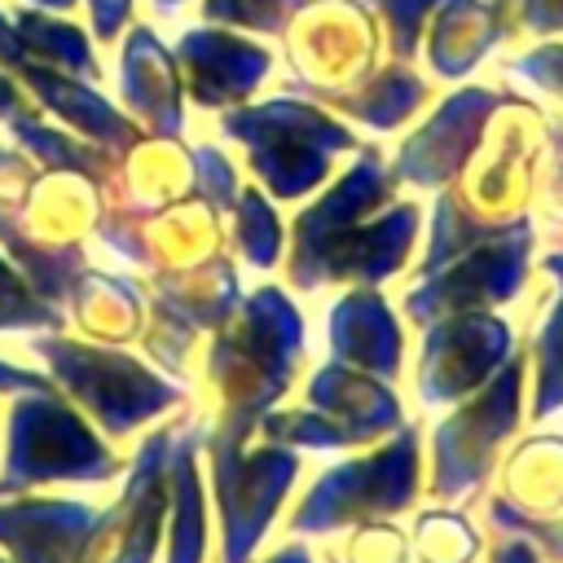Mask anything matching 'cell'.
I'll list each match as a JSON object with an SVG mask.
<instances>
[{
  "label": "cell",
  "instance_id": "cell-18",
  "mask_svg": "<svg viewBox=\"0 0 563 563\" xmlns=\"http://www.w3.org/2000/svg\"><path fill=\"white\" fill-rule=\"evenodd\" d=\"M325 343L334 361L378 374L387 383H396L405 369V330L378 286H352L330 303Z\"/></svg>",
  "mask_w": 563,
  "mask_h": 563
},
{
  "label": "cell",
  "instance_id": "cell-1",
  "mask_svg": "<svg viewBox=\"0 0 563 563\" xmlns=\"http://www.w3.org/2000/svg\"><path fill=\"white\" fill-rule=\"evenodd\" d=\"M545 110L506 88V101L488 119L466 167L435 194L427 246L418 273H431L462 255L466 246L532 224V202L545 163Z\"/></svg>",
  "mask_w": 563,
  "mask_h": 563
},
{
  "label": "cell",
  "instance_id": "cell-34",
  "mask_svg": "<svg viewBox=\"0 0 563 563\" xmlns=\"http://www.w3.org/2000/svg\"><path fill=\"white\" fill-rule=\"evenodd\" d=\"M488 523H493V532H519V537H528L545 563H563V515L528 519V515L510 510L501 497H488Z\"/></svg>",
  "mask_w": 563,
  "mask_h": 563
},
{
  "label": "cell",
  "instance_id": "cell-8",
  "mask_svg": "<svg viewBox=\"0 0 563 563\" xmlns=\"http://www.w3.org/2000/svg\"><path fill=\"white\" fill-rule=\"evenodd\" d=\"M405 427V405L396 387L378 374L352 369L343 361H325L308 378V396L299 409H268L260 431L273 444L290 449H361L378 444Z\"/></svg>",
  "mask_w": 563,
  "mask_h": 563
},
{
  "label": "cell",
  "instance_id": "cell-30",
  "mask_svg": "<svg viewBox=\"0 0 563 563\" xmlns=\"http://www.w3.org/2000/svg\"><path fill=\"white\" fill-rule=\"evenodd\" d=\"M66 317L35 295L26 273H18L9 260H0V330H62Z\"/></svg>",
  "mask_w": 563,
  "mask_h": 563
},
{
  "label": "cell",
  "instance_id": "cell-43",
  "mask_svg": "<svg viewBox=\"0 0 563 563\" xmlns=\"http://www.w3.org/2000/svg\"><path fill=\"white\" fill-rule=\"evenodd\" d=\"M545 150L554 158H563V106H550L545 110Z\"/></svg>",
  "mask_w": 563,
  "mask_h": 563
},
{
  "label": "cell",
  "instance_id": "cell-26",
  "mask_svg": "<svg viewBox=\"0 0 563 563\" xmlns=\"http://www.w3.org/2000/svg\"><path fill=\"white\" fill-rule=\"evenodd\" d=\"M66 299L75 303L79 330L97 334L101 343H123V339L141 334V295L119 277L84 268Z\"/></svg>",
  "mask_w": 563,
  "mask_h": 563
},
{
  "label": "cell",
  "instance_id": "cell-44",
  "mask_svg": "<svg viewBox=\"0 0 563 563\" xmlns=\"http://www.w3.org/2000/svg\"><path fill=\"white\" fill-rule=\"evenodd\" d=\"M264 563H312V550H308V545H299V541H286V545H277Z\"/></svg>",
  "mask_w": 563,
  "mask_h": 563
},
{
  "label": "cell",
  "instance_id": "cell-25",
  "mask_svg": "<svg viewBox=\"0 0 563 563\" xmlns=\"http://www.w3.org/2000/svg\"><path fill=\"white\" fill-rule=\"evenodd\" d=\"M427 97H431L427 79H422L409 62H396V57H391V62L378 66L369 79H361L356 88L330 97L325 106L352 114L356 123H365V128H374V132H391V128L409 123V119L427 106Z\"/></svg>",
  "mask_w": 563,
  "mask_h": 563
},
{
  "label": "cell",
  "instance_id": "cell-2",
  "mask_svg": "<svg viewBox=\"0 0 563 563\" xmlns=\"http://www.w3.org/2000/svg\"><path fill=\"white\" fill-rule=\"evenodd\" d=\"M299 352H303V317L295 299L282 286H260L242 295L238 325L220 330L207 352V383L220 396V413L211 431L246 444L260 418L286 396Z\"/></svg>",
  "mask_w": 563,
  "mask_h": 563
},
{
  "label": "cell",
  "instance_id": "cell-46",
  "mask_svg": "<svg viewBox=\"0 0 563 563\" xmlns=\"http://www.w3.org/2000/svg\"><path fill=\"white\" fill-rule=\"evenodd\" d=\"M31 4H44V9H70L75 0H31Z\"/></svg>",
  "mask_w": 563,
  "mask_h": 563
},
{
  "label": "cell",
  "instance_id": "cell-32",
  "mask_svg": "<svg viewBox=\"0 0 563 563\" xmlns=\"http://www.w3.org/2000/svg\"><path fill=\"white\" fill-rule=\"evenodd\" d=\"M501 75L528 84L550 106H563V40H537L532 48L501 57Z\"/></svg>",
  "mask_w": 563,
  "mask_h": 563
},
{
  "label": "cell",
  "instance_id": "cell-14",
  "mask_svg": "<svg viewBox=\"0 0 563 563\" xmlns=\"http://www.w3.org/2000/svg\"><path fill=\"white\" fill-rule=\"evenodd\" d=\"M391 194H396L391 163H387L374 145H365L361 158H356L325 194H317L312 207L299 211V220H295V246H290V264H286L290 286H295V290H312V273H317L321 255H325L352 224H361L365 216L383 211V207L391 202Z\"/></svg>",
  "mask_w": 563,
  "mask_h": 563
},
{
  "label": "cell",
  "instance_id": "cell-13",
  "mask_svg": "<svg viewBox=\"0 0 563 563\" xmlns=\"http://www.w3.org/2000/svg\"><path fill=\"white\" fill-rule=\"evenodd\" d=\"M506 101V88L493 84H462L453 88L396 150L391 158V176L396 185L409 189H444L466 158L475 154L488 119L497 114V106Z\"/></svg>",
  "mask_w": 563,
  "mask_h": 563
},
{
  "label": "cell",
  "instance_id": "cell-16",
  "mask_svg": "<svg viewBox=\"0 0 563 563\" xmlns=\"http://www.w3.org/2000/svg\"><path fill=\"white\" fill-rule=\"evenodd\" d=\"M176 66H180L185 92L198 106L224 110L233 101H246L264 84L273 53L246 35H233L216 22H207L176 40Z\"/></svg>",
  "mask_w": 563,
  "mask_h": 563
},
{
  "label": "cell",
  "instance_id": "cell-9",
  "mask_svg": "<svg viewBox=\"0 0 563 563\" xmlns=\"http://www.w3.org/2000/svg\"><path fill=\"white\" fill-rule=\"evenodd\" d=\"M532 251H537L532 224L466 246L449 264L413 277V286L405 290V317L413 325H431L453 312H488V308L497 312L515 303L532 277Z\"/></svg>",
  "mask_w": 563,
  "mask_h": 563
},
{
  "label": "cell",
  "instance_id": "cell-10",
  "mask_svg": "<svg viewBox=\"0 0 563 563\" xmlns=\"http://www.w3.org/2000/svg\"><path fill=\"white\" fill-rule=\"evenodd\" d=\"M202 449L211 453V493H216L220 532H224L220 554L224 563H251L260 537L277 519L282 497L299 475V453L290 444L246 449L216 431L202 435Z\"/></svg>",
  "mask_w": 563,
  "mask_h": 563
},
{
  "label": "cell",
  "instance_id": "cell-5",
  "mask_svg": "<svg viewBox=\"0 0 563 563\" xmlns=\"http://www.w3.org/2000/svg\"><path fill=\"white\" fill-rule=\"evenodd\" d=\"M31 352L48 365V378L70 391L84 418H92L114 440L132 435L172 405H185V387H176L158 369L141 365V356L114 343H84L57 330V334H35Z\"/></svg>",
  "mask_w": 563,
  "mask_h": 563
},
{
  "label": "cell",
  "instance_id": "cell-45",
  "mask_svg": "<svg viewBox=\"0 0 563 563\" xmlns=\"http://www.w3.org/2000/svg\"><path fill=\"white\" fill-rule=\"evenodd\" d=\"M150 4H154V13H158V18H172V13H176L185 0H150Z\"/></svg>",
  "mask_w": 563,
  "mask_h": 563
},
{
  "label": "cell",
  "instance_id": "cell-21",
  "mask_svg": "<svg viewBox=\"0 0 563 563\" xmlns=\"http://www.w3.org/2000/svg\"><path fill=\"white\" fill-rule=\"evenodd\" d=\"M528 519L563 515V431H537L506 449L497 466V493Z\"/></svg>",
  "mask_w": 563,
  "mask_h": 563
},
{
  "label": "cell",
  "instance_id": "cell-41",
  "mask_svg": "<svg viewBox=\"0 0 563 563\" xmlns=\"http://www.w3.org/2000/svg\"><path fill=\"white\" fill-rule=\"evenodd\" d=\"M35 387H53V378L35 374V369H22V365L0 356V391H35Z\"/></svg>",
  "mask_w": 563,
  "mask_h": 563
},
{
  "label": "cell",
  "instance_id": "cell-37",
  "mask_svg": "<svg viewBox=\"0 0 563 563\" xmlns=\"http://www.w3.org/2000/svg\"><path fill=\"white\" fill-rule=\"evenodd\" d=\"M515 35L563 40V0H515Z\"/></svg>",
  "mask_w": 563,
  "mask_h": 563
},
{
  "label": "cell",
  "instance_id": "cell-17",
  "mask_svg": "<svg viewBox=\"0 0 563 563\" xmlns=\"http://www.w3.org/2000/svg\"><path fill=\"white\" fill-rule=\"evenodd\" d=\"M101 506L79 497H22L0 501V545L9 563H75L92 537Z\"/></svg>",
  "mask_w": 563,
  "mask_h": 563
},
{
  "label": "cell",
  "instance_id": "cell-27",
  "mask_svg": "<svg viewBox=\"0 0 563 563\" xmlns=\"http://www.w3.org/2000/svg\"><path fill=\"white\" fill-rule=\"evenodd\" d=\"M13 26H18L22 48L35 53L44 66L66 70V75H84V79H97L101 75L88 35L75 22L48 18V13H35V9H22V13H13Z\"/></svg>",
  "mask_w": 563,
  "mask_h": 563
},
{
  "label": "cell",
  "instance_id": "cell-3",
  "mask_svg": "<svg viewBox=\"0 0 563 563\" xmlns=\"http://www.w3.org/2000/svg\"><path fill=\"white\" fill-rule=\"evenodd\" d=\"M220 132L229 141H242L251 172L282 202L312 194L317 185H325L339 154L361 150L347 123H339L330 110L303 97H273L260 106L229 110Z\"/></svg>",
  "mask_w": 563,
  "mask_h": 563
},
{
  "label": "cell",
  "instance_id": "cell-7",
  "mask_svg": "<svg viewBox=\"0 0 563 563\" xmlns=\"http://www.w3.org/2000/svg\"><path fill=\"white\" fill-rule=\"evenodd\" d=\"M119 475L114 449L92 431V422L70 409L53 387L18 391L4 413V457H0V497L26 493L35 484H110Z\"/></svg>",
  "mask_w": 563,
  "mask_h": 563
},
{
  "label": "cell",
  "instance_id": "cell-35",
  "mask_svg": "<svg viewBox=\"0 0 563 563\" xmlns=\"http://www.w3.org/2000/svg\"><path fill=\"white\" fill-rule=\"evenodd\" d=\"M189 158H194V189L202 194V202L211 211H229L238 202V194H242L233 163L216 145H198V150H189Z\"/></svg>",
  "mask_w": 563,
  "mask_h": 563
},
{
  "label": "cell",
  "instance_id": "cell-33",
  "mask_svg": "<svg viewBox=\"0 0 563 563\" xmlns=\"http://www.w3.org/2000/svg\"><path fill=\"white\" fill-rule=\"evenodd\" d=\"M303 4L308 0H202V18L216 26H246V31L282 35Z\"/></svg>",
  "mask_w": 563,
  "mask_h": 563
},
{
  "label": "cell",
  "instance_id": "cell-29",
  "mask_svg": "<svg viewBox=\"0 0 563 563\" xmlns=\"http://www.w3.org/2000/svg\"><path fill=\"white\" fill-rule=\"evenodd\" d=\"M233 211H238V251L246 255V264L273 268L282 255V220H277L273 202L260 189H242Z\"/></svg>",
  "mask_w": 563,
  "mask_h": 563
},
{
  "label": "cell",
  "instance_id": "cell-24",
  "mask_svg": "<svg viewBox=\"0 0 563 563\" xmlns=\"http://www.w3.org/2000/svg\"><path fill=\"white\" fill-rule=\"evenodd\" d=\"M541 268L554 277V290L528 339V418L545 422L563 413V246L541 255Z\"/></svg>",
  "mask_w": 563,
  "mask_h": 563
},
{
  "label": "cell",
  "instance_id": "cell-38",
  "mask_svg": "<svg viewBox=\"0 0 563 563\" xmlns=\"http://www.w3.org/2000/svg\"><path fill=\"white\" fill-rule=\"evenodd\" d=\"M88 9H92V31H97V40H119V31L128 26V18H132V0H88Z\"/></svg>",
  "mask_w": 563,
  "mask_h": 563
},
{
  "label": "cell",
  "instance_id": "cell-48",
  "mask_svg": "<svg viewBox=\"0 0 563 563\" xmlns=\"http://www.w3.org/2000/svg\"><path fill=\"white\" fill-rule=\"evenodd\" d=\"M0 563H9V559H0Z\"/></svg>",
  "mask_w": 563,
  "mask_h": 563
},
{
  "label": "cell",
  "instance_id": "cell-12",
  "mask_svg": "<svg viewBox=\"0 0 563 563\" xmlns=\"http://www.w3.org/2000/svg\"><path fill=\"white\" fill-rule=\"evenodd\" d=\"M303 22L290 26V62L303 88L321 101L356 88L378 66V18L365 0H308Z\"/></svg>",
  "mask_w": 563,
  "mask_h": 563
},
{
  "label": "cell",
  "instance_id": "cell-28",
  "mask_svg": "<svg viewBox=\"0 0 563 563\" xmlns=\"http://www.w3.org/2000/svg\"><path fill=\"white\" fill-rule=\"evenodd\" d=\"M409 554H413L418 563H479L484 537L475 532V523H471L462 510L435 506V510H422V515L413 519Z\"/></svg>",
  "mask_w": 563,
  "mask_h": 563
},
{
  "label": "cell",
  "instance_id": "cell-23",
  "mask_svg": "<svg viewBox=\"0 0 563 563\" xmlns=\"http://www.w3.org/2000/svg\"><path fill=\"white\" fill-rule=\"evenodd\" d=\"M22 79H26L31 92H35L48 110H57L70 128H79L84 136L101 141V150L123 154V150L141 145V123H128V114H119L97 88L79 84L75 75L53 70V66H44V62H35V66L26 62V66H22Z\"/></svg>",
  "mask_w": 563,
  "mask_h": 563
},
{
  "label": "cell",
  "instance_id": "cell-36",
  "mask_svg": "<svg viewBox=\"0 0 563 563\" xmlns=\"http://www.w3.org/2000/svg\"><path fill=\"white\" fill-rule=\"evenodd\" d=\"M409 537L387 523V519H374V523H356L352 528V541H347V559L343 563H409Z\"/></svg>",
  "mask_w": 563,
  "mask_h": 563
},
{
  "label": "cell",
  "instance_id": "cell-22",
  "mask_svg": "<svg viewBox=\"0 0 563 563\" xmlns=\"http://www.w3.org/2000/svg\"><path fill=\"white\" fill-rule=\"evenodd\" d=\"M202 427L180 422L167 449V563H202L207 554V510H202V475L198 449Z\"/></svg>",
  "mask_w": 563,
  "mask_h": 563
},
{
  "label": "cell",
  "instance_id": "cell-31",
  "mask_svg": "<svg viewBox=\"0 0 563 563\" xmlns=\"http://www.w3.org/2000/svg\"><path fill=\"white\" fill-rule=\"evenodd\" d=\"M365 4L374 9L378 26L387 35V53L396 62H413V53H418V44L427 35V22H431L440 0H365Z\"/></svg>",
  "mask_w": 563,
  "mask_h": 563
},
{
  "label": "cell",
  "instance_id": "cell-4",
  "mask_svg": "<svg viewBox=\"0 0 563 563\" xmlns=\"http://www.w3.org/2000/svg\"><path fill=\"white\" fill-rule=\"evenodd\" d=\"M422 497V435L413 422L378 440V449L321 471L286 519L295 537H330L356 523L391 519Z\"/></svg>",
  "mask_w": 563,
  "mask_h": 563
},
{
  "label": "cell",
  "instance_id": "cell-47",
  "mask_svg": "<svg viewBox=\"0 0 563 563\" xmlns=\"http://www.w3.org/2000/svg\"><path fill=\"white\" fill-rule=\"evenodd\" d=\"M325 563H343V559H339V554H330V559H325Z\"/></svg>",
  "mask_w": 563,
  "mask_h": 563
},
{
  "label": "cell",
  "instance_id": "cell-15",
  "mask_svg": "<svg viewBox=\"0 0 563 563\" xmlns=\"http://www.w3.org/2000/svg\"><path fill=\"white\" fill-rule=\"evenodd\" d=\"M422 233V207L413 198L405 202H387L383 211L365 216L361 224H352L317 264L312 273V290L330 286V282H352V286H383L387 277L405 273L413 246Z\"/></svg>",
  "mask_w": 563,
  "mask_h": 563
},
{
  "label": "cell",
  "instance_id": "cell-6",
  "mask_svg": "<svg viewBox=\"0 0 563 563\" xmlns=\"http://www.w3.org/2000/svg\"><path fill=\"white\" fill-rule=\"evenodd\" d=\"M528 418V352L519 347L479 391L449 405L431 431V479L435 501H462L479 493L501 466L519 422Z\"/></svg>",
  "mask_w": 563,
  "mask_h": 563
},
{
  "label": "cell",
  "instance_id": "cell-40",
  "mask_svg": "<svg viewBox=\"0 0 563 563\" xmlns=\"http://www.w3.org/2000/svg\"><path fill=\"white\" fill-rule=\"evenodd\" d=\"M488 563H545L537 554V545L519 532H497V541L488 545Z\"/></svg>",
  "mask_w": 563,
  "mask_h": 563
},
{
  "label": "cell",
  "instance_id": "cell-19",
  "mask_svg": "<svg viewBox=\"0 0 563 563\" xmlns=\"http://www.w3.org/2000/svg\"><path fill=\"white\" fill-rule=\"evenodd\" d=\"M123 101L136 119H145V128L163 141H176L185 128V110H180V66L176 53L150 31V26H132L123 40Z\"/></svg>",
  "mask_w": 563,
  "mask_h": 563
},
{
  "label": "cell",
  "instance_id": "cell-42",
  "mask_svg": "<svg viewBox=\"0 0 563 563\" xmlns=\"http://www.w3.org/2000/svg\"><path fill=\"white\" fill-rule=\"evenodd\" d=\"M0 66L4 70H22L26 66V48H22L18 26H13V18L4 9H0Z\"/></svg>",
  "mask_w": 563,
  "mask_h": 563
},
{
  "label": "cell",
  "instance_id": "cell-20",
  "mask_svg": "<svg viewBox=\"0 0 563 563\" xmlns=\"http://www.w3.org/2000/svg\"><path fill=\"white\" fill-rule=\"evenodd\" d=\"M422 40L435 79H466L501 40H510V26L488 0H440Z\"/></svg>",
  "mask_w": 563,
  "mask_h": 563
},
{
  "label": "cell",
  "instance_id": "cell-11",
  "mask_svg": "<svg viewBox=\"0 0 563 563\" xmlns=\"http://www.w3.org/2000/svg\"><path fill=\"white\" fill-rule=\"evenodd\" d=\"M519 352V334L501 312H453L422 325L418 347V400L427 409H449L479 391L510 356Z\"/></svg>",
  "mask_w": 563,
  "mask_h": 563
},
{
  "label": "cell",
  "instance_id": "cell-39",
  "mask_svg": "<svg viewBox=\"0 0 563 563\" xmlns=\"http://www.w3.org/2000/svg\"><path fill=\"white\" fill-rule=\"evenodd\" d=\"M541 202H545V220L550 224H563V158H545L541 163V185H537Z\"/></svg>",
  "mask_w": 563,
  "mask_h": 563
}]
</instances>
